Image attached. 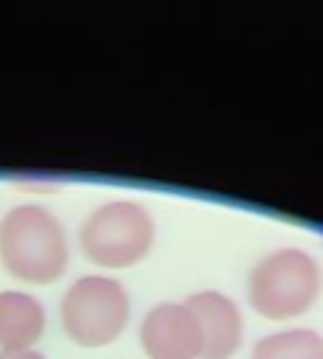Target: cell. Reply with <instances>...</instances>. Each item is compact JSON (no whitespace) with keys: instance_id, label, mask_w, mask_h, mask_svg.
I'll use <instances>...</instances> for the list:
<instances>
[{"instance_id":"8","label":"cell","mask_w":323,"mask_h":359,"mask_svg":"<svg viewBox=\"0 0 323 359\" xmlns=\"http://www.w3.org/2000/svg\"><path fill=\"white\" fill-rule=\"evenodd\" d=\"M250 359H323V337L312 328H292L261 337Z\"/></svg>"},{"instance_id":"2","label":"cell","mask_w":323,"mask_h":359,"mask_svg":"<svg viewBox=\"0 0 323 359\" xmlns=\"http://www.w3.org/2000/svg\"><path fill=\"white\" fill-rule=\"evenodd\" d=\"M317 292L320 266L298 247H281L264 255L247 280L250 306L270 320H289L309 311L317 300Z\"/></svg>"},{"instance_id":"4","label":"cell","mask_w":323,"mask_h":359,"mask_svg":"<svg viewBox=\"0 0 323 359\" xmlns=\"http://www.w3.org/2000/svg\"><path fill=\"white\" fill-rule=\"evenodd\" d=\"M59 314L62 328L73 342L98 348L124 331L129 320V297L118 280L104 275H84L65 292Z\"/></svg>"},{"instance_id":"5","label":"cell","mask_w":323,"mask_h":359,"mask_svg":"<svg viewBox=\"0 0 323 359\" xmlns=\"http://www.w3.org/2000/svg\"><path fill=\"white\" fill-rule=\"evenodd\" d=\"M140 345L149 359H197L202 334L185 303H157L140 323Z\"/></svg>"},{"instance_id":"6","label":"cell","mask_w":323,"mask_h":359,"mask_svg":"<svg viewBox=\"0 0 323 359\" xmlns=\"http://www.w3.org/2000/svg\"><path fill=\"white\" fill-rule=\"evenodd\" d=\"M191 309L199 334H202V359H230L242 345V311L239 306L219 292H197L185 300Z\"/></svg>"},{"instance_id":"3","label":"cell","mask_w":323,"mask_h":359,"mask_svg":"<svg viewBox=\"0 0 323 359\" xmlns=\"http://www.w3.org/2000/svg\"><path fill=\"white\" fill-rule=\"evenodd\" d=\"M84 255L110 269H124L146 258L154 241V219L135 199H112L98 205L79 230Z\"/></svg>"},{"instance_id":"1","label":"cell","mask_w":323,"mask_h":359,"mask_svg":"<svg viewBox=\"0 0 323 359\" xmlns=\"http://www.w3.org/2000/svg\"><path fill=\"white\" fill-rule=\"evenodd\" d=\"M70 250L59 219L42 205H17L0 222V261L25 283H53L67 266Z\"/></svg>"},{"instance_id":"7","label":"cell","mask_w":323,"mask_h":359,"mask_svg":"<svg viewBox=\"0 0 323 359\" xmlns=\"http://www.w3.org/2000/svg\"><path fill=\"white\" fill-rule=\"evenodd\" d=\"M45 331V309L34 294L0 292V348L28 351Z\"/></svg>"},{"instance_id":"9","label":"cell","mask_w":323,"mask_h":359,"mask_svg":"<svg viewBox=\"0 0 323 359\" xmlns=\"http://www.w3.org/2000/svg\"><path fill=\"white\" fill-rule=\"evenodd\" d=\"M0 359H45V356L28 348V351H0Z\"/></svg>"}]
</instances>
